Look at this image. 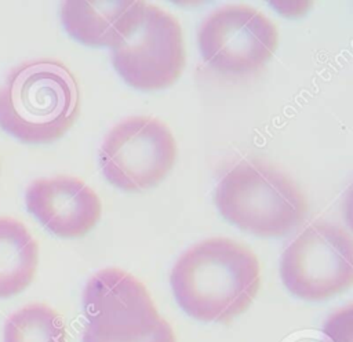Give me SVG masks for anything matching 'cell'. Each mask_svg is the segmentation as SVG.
<instances>
[{"label": "cell", "instance_id": "cell-10", "mask_svg": "<svg viewBox=\"0 0 353 342\" xmlns=\"http://www.w3.org/2000/svg\"><path fill=\"white\" fill-rule=\"evenodd\" d=\"M39 245L15 218L0 217V298L22 292L34 279Z\"/></svg>", "mask_w": 353, "mask_h": 342}, {"label": "cell", "instance_id": "cell-13", "mask_svg": "<svg viewBox=\"0 0 353 342\" xmlns=\"http://www.w3.org/2000/svg\"><path fill=\"white\" fill-rule=\"evenodd\" d=\"M324 332L331 342H352V308L332 314L325 323Z\"/></svg>", "mask_w": 353, "mask_h": 342}, {"label": "cell", "instance_id": "cell-4", "mask_svg": "<svg viewBox=\"0 0 353 342\" xmlns=\"http://www.w3.org/2000/svg\"><path fill=\"white\" fill-rule=\"evenodd\" d=\"M110 50L117 73L139 90L174 84L186 63L178 19L154 4L138 0L120 19Z\"/></svg>", "mask_w": 353, "mask_h": 342}, {"label": "cell", "instance_id": "cell-2", "mask_svg": "<svg viewBox=\"0 0 353 342\" xmlns=\"http://www.w3.org/2000/svg\"><path fill=\"white\" fill-rule=\"evenodd\" d=\"M79 87L66 65L33 59L15 66L0 87V127L28 143L61 138L79 113Z\"/></svg>", "mask_w": 353, "mask_h": 342}, {"label": "cell", "instance_id": "cell-3", "mask_svg": "<svg viewBox=\"0 0 353 342\" xmlns=\"http://www.w3.org/2000/svg\"><path fill=\"white\" fill-rule=\"evenodd\" d=\"M214 201L225 219L262 237L296 229L309 205L301 188L284 172L259 160H241L218 182Z\"/></svg>", "mask_w": 353, "mask_h": 342}, {"label": "cell", "instance_id": "cell-14", "mask_svg": "<svg viewBox=\"0 0 353 342\" xmlns=\"http://www.w3.org/2000/svg\"><path fill=\"white\" fill-rule=\"evenodd\" d=\"M83 342H176L175 334L171 328V325L161 317L157 323V325L148 332L146 335H142L139 338L128 339V341H106L102 338H98L90 332H83Z\"/></svg>", "mask_w": 353, "mask_h": 342}, {"label": "cell", "instance_id": "cell-6", "mask_svg": "<svg viewBox=\"0 0 353 342\" xmlns=\"http://www.w3.org/2000/svg\"><path fill=\"white\" fill-rule=\"evenodd\" d=\"M176 160V143L170 128L150 116H131L105 135L99 165L105 178L123 190H143L157 185Z\"/></svg>", "mask_w": 353, "mask_h": 342}, {"label": "cell", "instance_id": "cell-5", "mask_svg": "<svg viewBox=\"0 0 353 342\" xmlns=\"http://www.w3.org/2000/svg\"><path fill=\"white\" fill-rule=\"evenodd\" d=\"M353 240L342 226L317 221L305 228L284 250L280 276L298 298L321 301L353 283Z\"/></svg>", "mask_w": 353, "mask_h": 342}, {"label": "cell", "instance_id": "cell-7", "mask_svg": "<svg viewBox=\"0 0 353 342\" xmlns=\"http://www.w3.org/2000/svg\"><path fill=\"white\" fill-rule=\"evenodd\" d=\"M199 48L204 62L223 74H251L262 69L279 44L277 26L247 4H225L200 23Z\"/></svg>", "mask_w": 353, "mask_h": 342}, {"label": "cell", "instance_id": "cell-12", "mask_svg": "<svg viewBox=\"0 0 353 342\" xmlns=\"http://www.w3.org/2000/svg\"><path fill=\"white\" fill-rule=\"evenodd\" d=\"M4 342H68V334L57 310L33 302L7 319Z\"/></svg>", "mask_w": 353, "mask_h": 342}, {"label": "cell", "instance_id": "cell-8", "mask_svg": "<svg viewBox=\"0 0 353 342\" xmlns=\"http://www.w3.org/2000/svg\"><path fill=\"white\" fill-rule=\"evenodd\" d=\"M85 332L106 341H128L150 332L161 319L146 287L132 274L106 268L83 291Z\"/></svg>", "mask_w": 353, "mask_h": 342}, {"label": "cell", "instance_id": "cell-11", "mask_svg": "<svg viewBox=\"0 0 353 342\" xmlns=\"http://www.w3.org/2000/svg\"><path fill=\"white\" fill-rule=\"evenodd\" d=\"M132 3L134 0H68L62 3L61 21L77 41L91 47H110L116 28Z\"/></svg>", "mask_w": 353, "mask_h": 342}, {"label": "cell", "instance_id": "cell-1", "mask_svg": "<svg viewBox=\"0 0 353 342\" xmlns=\"http://www.w3.org/2000/svg\"><path fill=\"white\" fill-rule=\"evenodd\" d=\"M170 283L178 305L190 317L228 324L255 299L261 266L247 245L228 237H211L176 259Z\"/></svg>", "mask_w": 353, "mask_h": 342}, {"label": "cell", "instance_id": "cell-9", "mask_svg": "<svg viewBox=\"0 0 353 342\" xmlns=\"http://www.w3.org/2000/svg\"><path fill=\"white\" fill-rule=\"evenodd\" d=\"M28 211L51 233L73 239L87 234L101 218L98 194L69 175L33 181L25 194Z\"/></svg>", "mask_w": 353, "mask_h": 342}]
</instances>
